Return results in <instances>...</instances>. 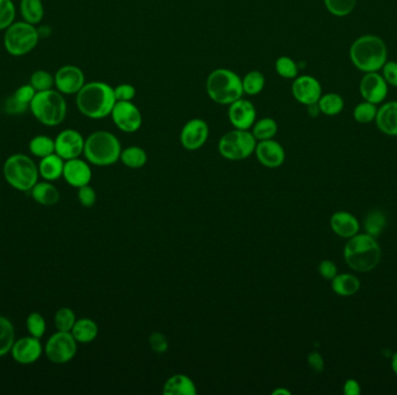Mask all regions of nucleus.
<instances>
[{"mask_svg": "<svg viewBox=\"0 0 397 395\" xmlns=\"http://www.w3.org/2000/svg\"><path fill=\"white\" fill-rule=\"evenodd\" d=\"M343 254L348 268L359 274L374 270L382 259V249L378 238L372 237L366 232H359L348 239Z\"/></svg>", "mask_w": 397, "mask_h": 395, "instance_id": "1", "label": "nucleus"}, {"mask_svg": "<svg viewBox=\"0 0 397 395\" xmlns=\"http://www.w3.org/2000/svg\"><path fill=\"white\" fill-rule=\"evenodd\" d=\"M117 99L114 87L104 81H90L76 94V105L80 114L92 120L110 116Z\"/></svg>", "mask_w": 397, "mask_h": 395, "instance_id": "2", "label": "nucleus"}, {"mask_svg": "<svg viewBox=\"0 0 397 395\" xmlns=\"http://www.w3.org/2000/svg\"><path fill=\"white\" fill-rule=\"evenodd\" d=\"M388 50L385 41L376 35H363L350 47V60L357 70L368 73L378 72L386 64Z\"/></svg>", "mask_w": 397, "mask_h": 395, "instance_id": "3", "label": "nucleus"}, {"mask_svg": "<svg viewBox=\"0 0 397 395\" xmlns=\"http://www.w3.org/2000/svg\"><path fill=\"white\" fill-rule=\"evenodd\" d=\"M121 151V143L117 136L106 130H98L85 140L83 155L92 165L107 167L120 160Z\"/></svg>", "mask_w": 397, "mask_h": 395, "instance_id": "4", "label": "nucleus"}, {"mask_svg": "<svg viewBox=\"0 0 397 395\" xmlns=\"http://www.w3.org/2000/svg\"><path fill=\"white\" fill-rule=\"evenodd\" d=\"M206 92L209 99L217 105H231L243 98L242 78L229 68H216L209 73L206 81Z\"/></svg>", "mask_w": 397, "mask_h": 395, "instance_id": "5", "label": "nucleus"}, {"mask_svg": "<svg viewBox=\"0 0 397 395\" xmlns=\"http://www.w3.org/2000/svg\"><path fill=\"white\" fill-rule=\"evenodd\" d=\"M33 116L47 127H57L64 122L68 103L64 95L57 90L38 92L29 105Z\"/></svg>", "mask_w": 397, "mask_h": 395, "instance_id": "6", "label": "nucleus"}, {"mask_svg": "<svg viewBox=\"0 0 397 395\" xmlns=\"http://www.w3.org/2000/svg\"><path fill=\"white\" fill-rule=\"evenodd\" d=\"M4 177L13 188L28 192L38 183V167L28 155L18 153L6 159L4 164Z\"/></svg>", "mask_w": 397, "mask_h": 395, "instance_id": "7", "label": "nucleus"}, {"mask_svg": "<svg viewBox=\"0 0 397 395\" xmlns=\"http://www.w3.org/2000/svg\"><path fill=\"white\" fill-rule=\"evenodd\" d=\"M40 35L34 25L26 21H14L5 30L4 48L14 57L25 56L36 48Z\"/></svg>", "mask_w": 397, "mask_h": 395, "instance_id": "8", "label": "nucleus"}, {"mask_svg": "<svg viewBox=\"0 0 397 395\" xmlns=\"http://www.w3.org/2000/svg\"><path fill=\"white\" fill-rule=\"evenodd\" d=\"M257 140L250 130L234 129L224 133L219 140V155L230 162H241L254 155Z\"/></svg>", "mask_w": 397, "mask_h": 395, "instance_id": "9", "label": "nucleus"}, {"mask_svg": "<svg viewBox=\"0 0 397 395\" xmlns=\"http://www.w3.org/2000/svg\"><path fill=\"white\" fill-rule=\"evenodd\" d=\"M77 343L71 331H58L47 342V357L56 364L68 363L76 356Z\"/></svg>", "mask_w": 397, "mask_h": 395, "instance_id": "10", "label": "nucleus"}, {"mask_svg": "<svg viewBox=\"0 0 397 395\" xmlns=\"http://www.w3.org/2000/svg\"><path fill=\"white\" fill-rule=\"evenodd\" d=\"M110 117L115 127L125 133L139 131L143 123L142 113L132 101H117Z\"/></svg>", "mask_w": 397, "mask_h": 395, "instance_id": "11", "label": "nucleus"}, {"mask_svg": "<svg viewBox=\"0 0 397 395\" xmlns=\"http://www.w3.org/2000/svg\"><path fill=\"white\" fill-rule=\"evenodd\" d=\"M85 138L75 129H65L55 138V153L64 160L80 158L84 153Z\"/></svg>", "mask_w": 397, "mask_h": 395, "instance_id": "12", "label": "nucleus"}, {"mask_svg": "<svg viewBox=\"0 0 397 395\" xmlns=\"http://www.w3.org/2000/svg\"><path fill=\"white\" fill-rule=\"evenodd\" d=\"M208 137V123L202 118H192L182 127L179 138L185 150L197 151L207 143Z\"/></svg>", "mask_w": 397, "mask_h": 395, "instance_id": "13", "label": "nucleus"}, {"mask_svg": "<svg viewBox=\"0 0 397 395\" xmlns=\"http://www.w3.org/2000/svg\"><path fill=\"white\" fill-rule=\"evenodd\" d=\"M85 84L83 70L76 65H64L55 73V87L63 95H76Z\"/></svg>", "mask_w": 397, "mask_h": 395, "instance_id": "14", "label": "nucleus"}, {"mask_svg": "<svg viewBox=\"0 0 397 395\" xmlns=\"http://www.w3.org/2000/svg\"><path fill=\"white\" fill-rule=\"evenodd\" d=\"M389 85L378 72L365 73L360 80V94L365 101L378 105L385 101L388 95Z\"/></svg>", "mask_w": 397, "mask_h": 395, "instance_id": "15", "label": "nucleus"}, {"mask_svg": "<svg viewBox=\"0 0 397 395\" xmlns=\"http://www.w3.org/2000/svg\"><path fill=\"white\" fill-rule=\"evenodd\" d=\"M291 94L301 105H313L323 94L321 83L313 75H298L291 85Z\"/></svg>", "mask_w": 397, "mask_h": 395, "instance_id": "16", "label": "nucleus"}, {"mask_svg": "<svg viewBox=\"0 0 397 395\" xmlns=\"http://www.w3.org/2000/svg\"><path fill=\"white\" fill-rule=\"evenodd\" d=\"M228 118L234 129L250 130L257 120V110L254 103L246 99H239L228 105Z\"/></svg>", "mask_w": 397, "mask_h": 395, "instance_id": "17", "label": "nucleus"}, {"mask_svg": "<svg viewBox=\"0 0 397 395\" xmlns=\"http://www.w3.org/2000/svg\"><path fill=\"white\" fill-rule=\"evenodd\" d=\"M254 155L258 162L266 168H279L284 165L286 160V152L279 142L273 140H261L257 142V146L254 150Z\"/></svg>", "mask_w": 397, "mask_h": 395, "instance_id": "18", "label": "nucleus"}, {"mask_svg": "<svg viewBox=\"0 0 397 395\" xmlns=\"http://www.w3.org/2000/svg\"><path fill=\"white\" fill-rule=\"evenodd\" d=\"M12 357L20 364H32L38 361L42 355L40 339L34 336L21 337L14 342L11 349Z\"/></svg>", "mask_w": 397, "mask_h": 395, "instance_id": "19", "label": "nucleus"}, {"mask_svg": "<svg viewBox=\"0 0 397 395\" xmlns=\"http://www.w3.org/2000/svg\"><path fill=\"white\" fill-rule=\"evenodd\" d=\"M63 177L69 185L75 188L90 185L92 180L91 167L85 160L80 158L65 160Z\"/></svg>", "mask_w": 397, "mask_h": 395, "instance_id": "20", "label": "nucleus"}, {"mask_svg": "<svg viewBox=\"0 0 397 395\" xmlns=\"http://www.w3.org/2000/svg\"><path fill=\"white\" fill-rule=\"evenodd\" d=\"M330 227L337 237L348 240L359 233L360 222L356 216L348 211H336L330 218Z\"/></svg>", "mask_w": 397, "mask_h": 395, "instance_id": "21", "label": "nucleus"}, {"mask_svg": "<svg viewBox=\"0 0 397 395\" xmlns=\"http://www.w3.org/2000/svg\"><path fill=\"white\" fill-rule=\"evenodd\" d=\"M374 122L382 133L397 137V101L386 102L378 108Z\"/></svg>", "mask_w": 397, "mask_h": 395, "instance_id": "22", "label": "nucleus"}, {"mask_svg": "<svg viewBox=\"0 0 397 395\" xmlns=\"http://www.w3.org/2000/svg\"><path fill=\"white\" fill-rule=\"evenodd\" d=\"M163 393L165 395H195L197 385L187 374H173L164 384Z\"/></svg>", "mask_w": 397, "mask_h": 395, "instance_id": "23", "label": "nucleus"}, {"mask_svg": "<svg viewBox=\"0 0 397 395\" xmlns=\"http://www.w3.org/2000/svg\"><path fill=\"white\" fill-rule=\"evenodd\" d=\"M361 288L359 277L350 272L337 274L336 277L331 281V289L339 297H352L358 294Z\"/></svg>", "mask_w": 397, "mask_h": 395, "instance_id": "24", "label": "nucleus"}, {"mask_svg": "<svg viewBox=\"0 0 397 395\" xmlns=\"http://www.w3.org/2000/svg\"><path fill=\"white\" fill-rule=\"evenodd\" d=\"M64 159H62L56 153L47 155L41 159L38 164V173L45 180L55 181L63 177V170H64Z\"/></svg>", "mask_w": 397, "mask_h": 395, "instance_id": "25", "label": "nucleus"}, {"mask_svg": "<svg viewBox=\"0 0 397 395\" xmlns=\"http://www.w3.org/2000/svg\"><path fill=\"white\" fill-rule=\"evenodd\" d=\"M99 327L95 321L83 318L76 321L71 329V334L78 343H91L98 336Z\"/></svg>", "mask_w": 397, "mask_h": 395, "instance_id": "26", "label": "nucleus"}, {"mask_svg": "<svg viewBox=\"0 0 397 395\" xmlns=\"http://www.w3.org/2000/svg\"><path fill=\"white\" fill-rule=\"evenodd\" d=\"M32 197L35 202L42 204V205H53L60 201V192L55 186L49 182H38L32 188Z\"/></svg>", "mask_w": 397, "mask_h": 395, "instance_id": "27", "label": "nucleus"}, {"mask_svg": "<svg viewBox=\"0 0 397 395\" xmlns=\"http://www.w3.org/2000/svg\"><path fill=\"white\" fill-rule=\"evenodd\" d=\"M20 13H21L23 21L36 26L43 20L45 6L42 0H21Z\"/></svg>", "mask_w": 397, "mask_h": 395, "instance_id": "28", "label": "nucleus"}, {"mask_svg": "<svg viewBox=\"0 0 397 395\" xmlns=\"http://www.w3.org/2000/svg\"><path fill=\"white\" fill-rule=\"evenodd\" d=\"M120 162L132 170H140L148 162V155L142 147L132 145L121 151Z\"/></svg>", "mask_w": 397, "mask_h": 395, "instance_id": "29", "label": "nucleus"}, {"mask_svg": "<svg viewBox=\"0 0 397 395\" xmlns=\"http://www.w3.org/2000/svg\"><path fill=\"white\" fill-rule=\"evenodd\" d=\"M318 105L321 114H324L326 116H337L344 110L345 101L343 97L338 93H326L322 94L318 100Z\"/></svg>", "mask_w": 397, "mask_h": 395, "instance_id": "30", "label": "nucleus"}, {"mask_svg": "<svg viewBox=\"0 0 397 395\" xmlns=\"http://www.w3.org/2000/svg\"><path fill=\"white\" fill-rule=\"evenodd\" d=\"M251 132L257 142L273 140L278 132V123L271 117H264L254 122Z\"/></svg>", "mask_w": 397, "mask_h": 395, "instance_id": "31", "label": "nucleus"}, {"mask_svg": "<svg viewBox=\"0 0 397 395\" xmlns=\"http://www.w3.org/2000/svg\"><path fill=\"white\" fill-rule=\"evenodd\" d=\"M16 342V331L8 318L0 316V357L11 351Z\"/></svg>", "mask_w": 397, "mask_h": 395, "instance_id": "32", "label": "nucleus"}, {"mask_svg": "<svg viewBox=\"0 0 397 395\" xmlns=\"http://www.w3.org/2000/svg\"><path fill=\"white\" fill-rule=\"evenodd\" d=\"M387 225L386 215L380 210H372L367 214L363 227L365 232L372 237L378 238Z\"/></svg>", "mask_w": 397, "mask_h": 395, "instance_id": "33", "label": "nucleus"}, {"mask_svg": "<svg viewBox=\"0 0 397 395\" xmlns=\"http://www.w3.org/2000/svg\"><path fill=\"white\" fill-rule=\"evenodd\" d=\"M29 151L32 155L40 159L53 155L55 153V140L50 138L49 136H35L29 142Z\"/></svg>", "mask_w": 397, "mask_h": 395, "instance_id": "34", "label": "nucleus"}, {"mask_svg": "<svg viewBox=\"0 0 397 395\" xmlns=\"http://www.w3.org/2000/svg\"><path fill=\"white\" fill-rule=\"evenodd\" d=\"M243 92L249 97L261 93L265 87V77L261 71L254 70L246 73L242 78Z\"/></svg>", "mask_w": 397, "mask_h": 395, "instance_id": "35", "label": "nucleus"}, {"mask_svg": "<svg viewBox=\"0 0 397 395\" xmlns=\"http://www.w3.org/2000/svg\"><path fill=\"white\" fill-rule=\"evenodd\" d=\"M376 114H378V105L363 100L354 107L353 118L359 125H370L371 122H374Z\"/></svg>", "mask_w": 397, "mask_h": 395, "instance_id": "36", "label": "nucleus"}, {"mask_svg": "<svg viewBox=\"0 0 397 395\" xmlns=\"http://www.w3.org/2000/svg\"><path fill=\"white\" fill-rule=\"evenodd\" d=\"M276 72L284 79L294 80L299 75V66L291 57L281 56L276 60Z\"/></svg>", "mask_w": 397, "mask_h": 395, "instance_id": "37", "label": "nucleus"}, {"mask_svg": "<svg viewBox=\"0 0 397 395\" xmlns=\"http://www.w3.org/2000/svg\"><path fill=\"white\" fill-rule=\"evenodd\" d=\"M324 5L330 14L343 18L354 11L357 0H324Z\"/></svg>", "mask_w": 397, "mask_h": 395, "instance_id": "38", "label": "nucleus"}, {"mask_svg": "<svg viewBox=\"0 0 397 395\" xmlns=\"http://www.w3.org/2000/svg\"><path fill=\"white\" fill-rule=\"evenodd\" d=\"M29 84L34 87L36 92L51 90L55 87V75L46 70H38L31 75Z\"/></svg>", "mask_w": 397, "mask_h": 395, "instance_id": "39", "label": "nucleus"}, {"mask_svg": "<svg viewBox=\"0 0 397 395\" xmlns=\"http://www.w3.org/2000/svg\"><path fill=\"white\" fill-rule=\"evenodd\" d=\"M76 321V314L69 307H62L55 314V326L57 331H71Z\"/></svg>", "mask_w": 397, "mask_h": 395, "instance_id": "40", "label": "nucleus"}, {"mask_svg": "<svg viewBox=\"0 0 397 395\" xmlns=\"http://www.w3.org/2000/svg\"><path fill=\"white\" fill-rule=\"evenodd\" d=\"M16 5L12 0H0V30H6L16 21Z\"/></svg>", "mask_w": 397, "mask_h": 395, "instance_id": "41", "label": "nucleus"}, {"mask_svg": "<svg viewBox=\"0 0 397 395\" xmlns=\"http://www.w3.org/2000/svg\"><path fill=\"white\" fill-rule=\"evenodd\" d=\"M26 326L29 334L34 337H38V339H41L46 333V320L40 313H31L27 318Z\"/></svg>", "mask_w": 397, "mask_h": 395, "instance_id": "42", "label": "nucleus"}, {"mask_svg": "<svg viewBox=\"0 0 397 395\" xmlns=\"http://www.w3.org/2000/svg\"><path fill=\"white\" fill-rule=\"evenodd\" d=\"M149 344L152 351H155L156 354H165L169 351V341H167V336L159 331H155L149 336Z\"/></svg>", "mask_w": 397, "mask_h": 395, "instance_id": "43", "label": "nucleus"}, {"mask_svg": "<svg viewBox=\"0 0 397 395\" xmlns=\"http://www.w3.org/2000/svg\"><path fill=\"white\" fill-rule=\"evenodd\" d=\"M36 93H38V92H36L34 87L32 86L31 84H25V85H21V86L16 88V92L13 93V97H14L18 101L23 103V105L29 107Z\"/></svg>", "mask_w": 397, "mask_h": 395, "instance_id": "44", "label": "nucleus"}, {"mask_svg": "<svg viewBox=\"0 0 397 395\" xmlns=\"http://www.w3.org/2000/svg\"><path fill=\"white\" fill-rule=\"evenodd\" d=\"M117 101H132L136 97V88L130 84H120L114 88Z\"/></svg>", "mask_w": 397, "mask_h": 395, "instance_id": "45", "label": "nucleus"}, {"mask_svg": "<svg viewBox=\"0 0 397 395\" xmlns=\"http://www.w3.org/2000/svg\"><path fill=\"white\" fill-rule=\"evenodd\" d=\"M78 201L83 207H93L97 202V192L90 185L80 187L78 188Z\"/></svg>", "mask_w": 397, "mask_h": 395, "instance_id": "46", "label": "nucleus"}, {"mask_svg": "<svg viewBox=\"0 0 397 395\" xmlns=\"http://www.w3.org/2000/svg\"><path fill=\"white\" fill-rule=\"evenodd\" d=\"M382 77L390 86L397 87V62L387 60L386 64L381 68Z\"/></svg>", "mask_w": 397, "mask_h": 395, "instance_id": "47", "label": "nucleus"}, {"mask_svg": "<svg viewBox=\"0 0 397 395\" xmlns=\"http://www.w3.org/2000/svg\"><path fill=\"white\" fill-rule=\"evenodd\" d=\"M318 272L326 281H333L338 274L337 264L331 260H323L318 264Z\"/></svg>", "mask_w": 397, "mask_h": 395, "instance_id": "48", "label": "nucleus"}, {"mask_svg": "<svg viewBox=\"0 0 397 395\" xmlns=\"http://www.w3.org/2000/svg\"><path fill=\"white\" fill-rule=\"evenodd\" d=\"M28 108H29L28 105H23L21 102L18 101L13 95L10 97V98L6 100V103H5V110H6L8 114H11V115L23 114Z\"/></svg>", "mask_w": 397, "mask_h": 395, "instance_id": "49", "label": "nucleus"}, {"mask_svg": "<svg viewBox=\"0 0 397 395\" xmlns=\"http://www.w3.org/2000/svg\"><path fill=\"white\" fill-rule=\"evenodd\" d=\"M306 361L311 366V370H314L315 372H322L324 370V358L318 351H313L308 355Z\"/></svg>", "mask_w": 397, "mask_h": 395, "instance_id": "50", "label": "nucleus"}, {"mask_svg": "<svg viewBox=\"0 0 397 395\" xmlns=\"http://www.w3.org/2000/svg\"><path fill=\"white\" fill-rule=\"evenodd\" d=\"M361 385L359 381L356 379H348L345 381L344 386H343V393L345 395H360L361 394Z\"/></svg>", "mask_w": 397, "mask_h": 395, "instance_id": "51", "label": "nucleus"}, {"mask_svg": "<svg viewBox=\"0 0 397 395\" xmlns=\"http://www.w3.org/2000/svg\"><path fill=\"white\" fill-rule=\"evenodd\" d=\"M306 108H308V114H309L311 117H317L318 115L321 114V110H320L318 102L313 103V105H306Z\"/></svg>", "mask_w": 397, "mask_h": 395, "instance_id": "52", "label": "nucleus"}, {"mask_svg": "<svg viewBox=\"0 0 397 395\" xmlns=\"http://www.w3.org/2000/svg\"><path fill=\"white\" fill-rule=\"evenodd\" d=\"M390 368H392V371H393L394 374L397 376V351L393 355V356H392V359H390Z\"/></svg>", "mask_w": 397, "mask_h": 395, "instance_id": "53", "label": "nucleus"}, {"mask_svg": "<svg viewBox=\"0 0 397 395\" xmlns=\"http://www.w3.org/2000/svg\"><path fill=\"white\" fill-rule=\"evenodd\" d=\"M273 395H291V392L288 391L287 388L279 387L272 392Z\"/></svg>", "mask_w": 397, "mask_h": 395, "instance_id": "54", "label": "nucleus"}]
</instances>
